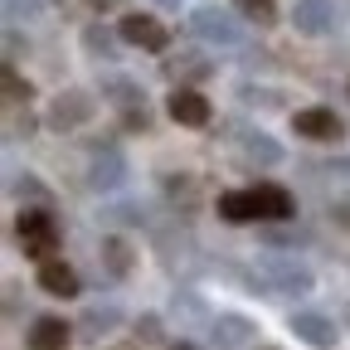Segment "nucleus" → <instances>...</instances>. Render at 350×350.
Returning a JSON list of instances; mask_svg holds the SVG:
<instances>
[{
	"label": "nucleus",
	"mask_w": 350,
	"mask_h": 350,
	"mask_svg": "<svg viewBox=\"0 0 350 350\" xmlns=\"http://www.w3.org/2000/svg\"><path fill=\"white\" fill-rule=\"evenodd\" d=\"M15 243L25 248V258H34V262H49V258L59 253V243H64L54 209H25V214L15 219Z\"/></svg>",
	"instance_id": "1"
},
{
	"label": "nucleus",
	"mask_w": 350,
	"mask_h": 350,
	"mask_svg": "<svg viewBox=\"0 0 350 350\" xmlns=\"http://www.w3.org/2000/svg\"><path fill=\"white\" fill-rule=\"evenodd\" d=\"M258 287L262 292H278V297H306L317 287V278H312V268L306 262H297V258H258Z\"/></svg>",
	"instance_id": "2"
},
{
	"label": "nucleus",
	"mask_w": 350,
	"mask_h": 350,
	"mask_svg": "<svg viewBox=\"0 0 350 350\" xmlns=\"http://www.w3.org/2000/svg\"><path fill=\"white\" fill-rule=\"evenodd\" d=\"M190 34H200L204 44H219V49H239V44H243V25L229 10H214V5L190 15Z\"/></svg>",
	"instance_id": "3"
},
{
	"label": "nucleus",
	"mask_w": 350,
	"mask_h": 350,
	"mask_svg": "<svg viewBox=\"0 0 350 350\" xmlns=\"http://www.w3.org/2000/svg\"><path fill=\"white\" fill-rule=\"evenodd\" d=\"M117 34H122V44H131L142 54H165V44H170V29L156 15H126L117 25Z\"/></svg>",
	"instance_id": "4"
},
{
	"label": "nucleus",
	"mask_w": 350,
	"mask_h": 350,
	"mask_svg": "<svg viewBox=\"0 0 350 350\" xmlns=\"http://www.w3.org/2000/svg\"><path fill=\"white\" fill-rule=\"evenodd\" d=\"M165 112H170V122H175V126H190V131H200V126H209V122H214L209 98H204V93H195V88H175V93L165 98Z\"/></svg>",
	"instance_id": "5"
},
{
	"label": "nucleus",
	"mask_w": 350,
	"mask_h": 350,
	"mask_svg": "<svg viewBox=\"0 0 350 350\" xmlns=\"http://www.w3.org/2000/svg\"><path fill=\"white\" fill-rule=\"evenodd\" d=\"M83 122H93V93H83V88H64V93L49 103V126L54 131H73Z\"/></svg>",
	"instance_id": "6"
},
{
	"label": "nucleus",
	"mask_w": 350,
	"mask_h": 350,
	"mask_svg": "<svg viewBox=\"0 0 350 350\" xmlns=\"http://www.w3.org/2000/svg\"><path fill=\"white\" fill-rule=\"evenodd\" d=\"M287 326H292V336L301 340V345H312V350H336V321L326 317V312H312V306H306V312H292L287 317Z\"/></svg>",
	"instance_id": "7"
},
{
	"label": "nucleus",
	"mask_w": 350,
	"mask_h": 350,
	"mask_svg": "<svg viewBox=\"0 0 350 350\" xmlns=\"http://www.w3.org/2000/svg\"><path fill=\"white\" fill-rule=\"evenodd\" d=\"M292 131H297V137H306V142H340L345 122H340L331 107H297V112H292Z\"/></svg>",
	"instance_id": "8"
},
{
	"label": "nucleus",
	"mask_w": 350,
	"mask_h": 350,
	"mask_svg": "<svg viewBox=\"0 0 350 350\" xmlns=\"http://www.w3.org/2000/svg\"><path fill=\"white\" fill-rule=\"evenodd\" d=\"M234 142H239V156L248 165H282V142L268 137V131H258V126H234Z\"/></svg>",
	"instance_id": "9"
},
{
	"label": "nucleus",
	"mask_w": 350,
	"mask_h": 350,
	"mask_svg": "<svg viewBox=\"0 0 350 350\" xmlns=\"http://www.w3.org/2000/svg\"><path fill=\"white\" fill-rule=\"evenodd\" d=\"M88 185H93L98 195H112L126 185V161L112 151V146H98L93 161H88Z\"/></svg>",
	"instance_id": "10"
},
{
	"label": "nucleus",
	"mask_w": 350,
	"mask_h": 350,
	"mask_svg": "<svg viewBox=\"0 0 350 350\" xmlns=\"http://www.w3.org/2000/svg\"><path fill=\"white\" fill-rule=\"evenodd\" d=\"M253 340V321L239 312H219L209 321V350H243Z\"/></svg>",
	"instance_id": "11"
},
{
	"label": "nucleus",
	"mask_w": 350,
	"mask_h": 350,
	"mask_svg": "<svg viewBox=\"0 0 350 350\" xmlns=\"http://www.w3.org/2000/svg\"><path fill=\"white\" fill-rule=\"evenodd\" d=\"M68 340H73V326L64 317H34L25 331V350H68Z\"/></svg>",
	"instance_id": "12"
},
{
	"label": "nucleus",
	"mask_w": 350,
	"mask_h": 350,
	"mask_svg": "<svg viewBox=\"0 0 350 350\" xmlns=\"http://www.w3.org/2000/svg\"><path fill=\"white\" fill-rule=\"evenodd\" d=\"M98 262H103V273H107L112 282H122V278H131L137 248H131V239H122V234H107V239L98 243Z\"/></svg>",
	"instance_id": "13"
},
{
	"label": "nucleus",
	"mask_w": 350,
	"mask_h": 350,
	"mask_svg": "<svg viewBox=\"0 0 350 350\" xmlns=\"http://www.w3.org/2000/svg\"><path fill=\"white\" fill-rule=\"evenodd\" d=\"M39 292H49V297H78L83 292V278L68 268V262H59V258H49V262H39Z\"/></svg>",
	"instance_id": "14"
},
{
	"label": "nucleus",
	"mask_w": 350,
	"mask_h": 350,
	"mask_svg": "<svg viewBox=\"0 0 350 350\" xmlns=\"http://www.w3.org/2000/svg\"><path fill=\"white\" fill-rule=\"evenodd\" d=\"M331 20H336V5H331V0H297V5H292L297 34H326Z\"/></svg>",
	"instance_id": "15"
},
{
	"label": "nucleus",
	"mask_w": 350,
	"mask_h": 350,
	"mask_svg": "<svg viewBox=\"0 0 350 350\" xmlns=\"http://www.w3.org/2000/svg\"><path fill=\"white\" fill-rule=\"evenodd\" d=\"M170 317L180 321V326H209V321H214L209 301H204L200 292H190V287H175V297H170Z\"/></svg>",
	"instance_id": "16"
},
{
	"label": "nucleus",
	"mask_w": 350,
	"mask_h": 350,
	"mask_svg": "<svg viewBox=\"0 0 350 350\" xmlns=\"http://www.w3.org/2000/svg\"><path fill=\"white\" fill-rule=\"evenodd\" d=\"M117 326H122V306H117V301H98V306H88V312H83L78 336H83V340H103V336L117 331Z\"/></svg>",
	"instance_id": "17"
},
{
	"label": "nucleus",
	"mask_w": 350,
	"mask_h": 350,
	"mask_svg": "<svg viewBox=\"0 0 350 350\" xmlns=\"http://www.w3.org/2000/svg\"><path fill=\"white\" fill-rule=\"evenodd\" d=\"M219 219H229V224L262 219V214H258V195H253V190H224V195H219Z\"/></svg>",
	"instance_id": "18"
},
{
	"label": "nucleus",
	"mask_w": 350,
	"mask_h": 350,
	"mask_svg": "<svg viewBox=\"0 0 350 350\" xmlns=\"http://www.w3.org/2000/svg\"><path fill=\"white\" fill-rule=\"evenodd\" d=\"M103 98L112 103V107H146V93H142V83L137 78H122V73H112V78H103Z\"/></svg>",
	"instance_id": "19"
},
{
	"label": "nucleus",
	"mask_w": 350,
	"mask_h": 350,
	"mask_svg": "<svg viewBox=\"0 0 350 350\" xmlns=\"http://www.w3.org/2000/svg\"><path fill=\"white\" fill-rule=\"evenodd\" d=\"M253 195H258V214L262 219H292L297 214V200L282 185H253Z\"/></svg>",
	"instance_id": "20"
},
{
	"label": "nucleus",
	"mask_w": 350,
	"mask_h": 350,
	"mask_svg": "<svg viewBox=\"0 0 350 350\" xmlns=\"http://www.w3.org/2000/svg\"><path fill=\"white\" fill-rule=\"evenodd\" d=\"M10 195H20L25 209H54V190L39 175H10Z\"/></svg>",
	"instance_id": "21"
},
{
	"label": "nucleus",
	"mask_w": 350,
	"mask_h": 350,
	"mask_svg": "<svg viewBox=\"0 0 350 350\" xmlns=\"http://www.w3.org/2000/svg\"><path fill=\"white\" fill-rule=\"evenodd\" d=\"M161 73H165L170 83H200V78L209 73V59H204V54H175V59L161 64Z\"/></svg>",
	"instance_id": "22"
},
{
	"label": "nucleus",
	"mask_w": 350,
	"mask_h": 350,
	"mask_svg": "<svg viewBox=\"0 0 350 350\" xmlns=\"http://www.w3.org/2000/svg\"><path fill=\"white\" fill-rule=\"evenodd\" d=\"M83 49L93 54V59H117L122 34H117V29H107V25H88V29H83Z\"/></svg>",
	"instance_id": "23"
},
{
	"label": "nucleus",
	"mask_w": 350,
	"mask_h": 350,
	"mask_svg": "<svg viewBox=\"0 0 350 350\" xmlns=\"http://www.w3.org/2000/svg\"><path fill=\"white\" fill-rule=\"evenodd\" d=\"M234 5H239L253 25H273V20H278V0H234Z\"/></svg>",
	"instance_id": "24"
},
{
	"label": "nucleus",
	"mask_w": 350,
	"mask_h": 350,
	"mask_svg": "<svg viewBox=\"0 0 350 350\" xmlns=\"http://www.w3.org/2000/svg\"><path fill=\"white\" fill-rule=\"evenodd\" d=\"M39 15H44V0H5V20H10V25H20V20L29 25V20H39Z\"/></svg>",
	"instance_id": "25"
},
{
	"label": "nucleus",
	"mask_w": 350,
	"mask_h": 350,
	"mask_svg": "<svg viewBox=\"0 0 350 350\" xmlns=\"http://www.w3.org/2000/svg\"><path fill=\"white\" fill-rule=\"evenodd\" d=\"M195 190H200V180H195V175H165V195H170L175 204H180V200L190 204V195H195Z\"/></svg>",
	"instance_id": "26"
},
{
	"label": "nucleus",
	"mask_w": 350,
	"mask_h": 350,
	"mask_svg": "<svg viewBox=\"0 0 350 350\" xmlns=\"http://www.w3.org/2000/svg\"><path fill=\"white\" fill-rule=\"evenodd\" d=\"M5 103L15 107V103H29V83L15 73V64H5Z\"/></svg>",
	"instance_id": "27"
},
{
	"label": "nucleus",
	"mask_w": 350,
	"mask_h": 350,
	"mask_svg": "<svg viewBox=\"0 0 350 350\" xmlns=\"http://www.w3.org/2000/svg\"><path fill=\"white\" fill-rule=\"evenodd\" d=\"M131 331H137V340H142V345H156V340H161V317H156V312H142Z\"/></svg>",
	"instance_id": "28"
},
{
	"label": "nucleus",
	"mask_w": 350,
	"mask_h": 350,
	"mask_svg": "<svg viewBox=\"0 0 350 350\" xmlns=\"http://www.w3.org/2000/svg\"><path fill=\"white\" fill-rule=\"evenodd\" d=\"M122 126H126V131H146V126H151V112H146V107H126V112H122Z\"/></svg>",
	"instance_id": "29"
},
{
	"label": "nucleus",
	"mask_w": 350,
	"mask_h": 350,
	"mask_svg": "<svg viewBox=\"0 0 350 350\" xmlns=\"http://www.w3.org/2000/svg\"><path fill=\"white\" fill-rule=\"evenodd\" d=\"M239 98L253 107V103H262V107H282V98L278 93H258V88H239Z\"/></svg>",
	"instance_id": "30"
},
{
	"label": "nucleus",
	"mask_w": 350,
	"mask_h": 350,
	"mask_svg": "<svg viewBox=\"0 0 350 350\" xmlns=\"http://www.w3.org/2000/svg\"><path fill=\"white\" fill-rule=\"evenodd\" d=\"M15 59H20V34L5 29V64H15Z\"/></svg>",
	"instance_id": "31"
},
{
	"label": "nucleus",
	"mask_w": 350,
	"mask_h": 350,
	"mask_svg": "<svg viewBox=\"0 0 350 350\" xmlns=\"http://www.w3.org/2000/svg\"><path fill=\"white\" fill-rule=\"evenodd\" d=\"M5 312H10V321L20 317V287H15V282L5 287Z\"/></svg>",
	"instance_id": "32"
},
{
	"label": "nucleus",
	"mask_w": 350,
	"mask_h": 350,
	"mask_svg": "<svg viewBox=\"0 0 350 350\" xmlns=\"http://www.w3.org/2000/svg\"><path fill=\"white\" fill-rule=\"evenodd\" d=\"M165 350H200V345H195V340H170Z\"/></svg>",
	"instance_id": "33"
},
{
	"label": "nucleus",
	"mask_w": 350,
	"mask_h": 350,
	"mask_svg": "<svg viewBox=\"0 0 350 350\" xmlns=\"http://www.w3.org/2000/svg\"><path fill=\"white\" fill-rule=\"evenodd\" d=\"M93 10H112V5H122V0H88Z\"/></svg>",
	"instance_id": "34"
},
{
	"label": "nucleus",
	"mask_w": 350,
	"mask_h": 350,
	"mask_svg": "<svg viewBox=\"0 0 350 350\" xmlns=\"http://www.w3.org/2000/svg\"><path fill=\"white\" fill-rule=\"evenodd\" d=\"M107 350H142V340H131V345H107Z\"/></svg>",
	"instance_id": "35"
},
{
	"label": "nucleus",
	"mask_w": 350,
	"mask_h": 350,
	"mask_svg": "<svg viewBox=\"0 0 350 350\" xmlns=\"http://www.w3.org/2000/svg\"><path fill=\"white\" fill-rule=\"evenodd\" d=\"M156 5H165V10H180V0H156Z\"/></svg>",
	"instance_id": "36"
},
{
	"label": "nucleus",
	"mask_w": 350,
	"mask_h": 350,
	"mask_svg": "<svg viewBox=\"0 0 350 350\" xmlns=\"http://www.w3.org/2000/svg\"><path fill=\"white\" fill-rule=\"evenodd\" d=\"M268 350H273V345H268Z\"/></svg>",
	"instance_id": "37"
}]
</instances>
